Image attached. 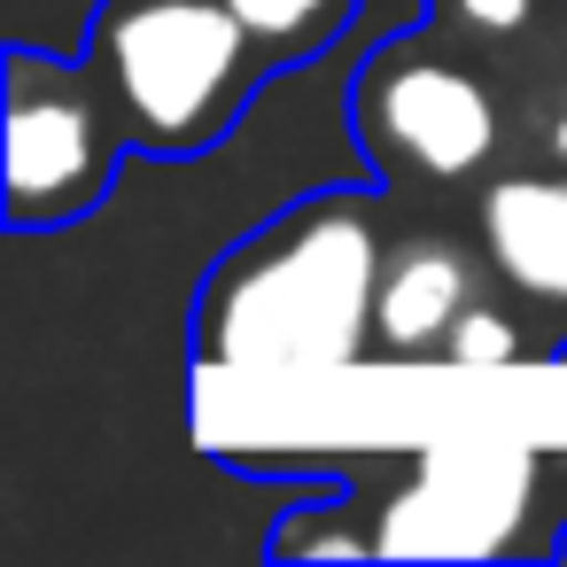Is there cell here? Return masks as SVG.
Wrapping results in <instances>:
<instances>
[{
    "label": "cell",
    "instance_id": "8992f818",
    "mask_svg": "<svg viewBox=\"0 0 567 567\" xmlns=\"http://www.w3.org/2000/svg\"><path fill=\"white\" fill-rule=\"evenodd\" d=\"M474 257L458 241H396L389 265H381V303H373V350L389 358H443L451 327L482 303L474 296Z\"/></svg>",
    "mask_w": 567,
    "mask_h": 567
},
{
    "label": "cell",
    "instance_id": "ba28073f",
    "mask_svg": "<svg viewBox=\"0 0 567 567\" xmlns=\"http://www.w3.org/2000/svg\"><path fill=\"white\" fill-rule=\"evenodd\" d=\"M551 0H435V32L466 40V48H505L528 24H544Z\"/></svg>",
    "mask_w": 567,
    "mask_h": 567
},
{
    "label": "cell",
    "instance_id": "6da1fadb",
    "mask_svg": "<svg viewBox=\"0 0 567 567\" xmlns=\"http://www.w3.org/2000/svg\"><path fill=\"white\" fill-rule=\"evenodd\" d=\"M381 265H389V241L358 187L288 203L210 272L195 311L203 365L257 373V381H319V373L365 365Z\"/></svg>",
    "mask_w": 567,
    "mask_h": 567
},
{
    "label": "cell",
    "instance_id": "5b68a950",
    "mask_svg": "<svg viewBox=\"0 0 567 567\" xmlns=\"http://www.w3.org/2000/svg\"><path fill=\"white\" fill-rule=\"evenodd\" d=\"M474 226H482L489 272L513 296H528L544 311H567V172L489 179L482 203H474Z\"/></svg>",
    "mask_w": 567,
    "mask_h": 567
},
{
    "label": "cell",
    "instance_id": "277c9868",
    "mask_svg": "<svg viewBox=\"0 0 567 567\" xmlns=\"http://www.w3.org/2000/svg\"><path fill=\"white\" fill-rule=\"evenodd\" d=\"M350 125L389 179H420V187H466L497 156V94L435 32L365 55Z\"/></svg>",
    "mask_w": 567,
    "mask_h": 567
},
{
    "label": "cell",
    "instance_id": "3957f363",
    "mask_svg": "<svg viewBox=\"0 0 567 567\" xmlns=\"http://www.w3.org/2000/svg\"><path fill=\"white\" fill-rule=\"evenodd\" d=\"M0 148H9V226L40 234V226H71L86 218L110 179L117 156L133 148L110 86L94 79V63H48L32 48L9 55V117H0Z\"/></svg>",
    "mask_w": 567,
    "mask_h": 567
},
{
    "label": "cell",
    "instance_id": "9c48e42d",
    "mask_svg": "<svg viewBox=\"0 0 567 567\" xmlns=\"http://www.w3.org/2000/svg\"><path fill=\"white\" fill-rule=\"evenodd\" d=\"M443 358H451V365H520V358H528V342H520V319H513V311L474 303V311L451 327Z\"/></svg>",
    "mask_w": 567,
    "mask_h": 567
},
{
    "label": "cell",
    "instance_id": "30bf717a",
    "mask_svg": "<svg viewBox=\"0 0 567 567\" xmlns=\"http://www.w3.org/2000/svg\"><path fill=\"white\" fill-rule=\"evenodd\" d=\"M544 148L567 164V94H559V110H551V125H544Z\"/></svg>",
    "mask_w": 567,
    "mask_h": 567
},
{
    "label": "cell",
    "instance_id": "52a82bcc",
    "mask_svg": "<svg viewBox=\"0 0 567 567\" xmlns=\"http://www.w3.org/2000/svg\"><path fill=\"white\" fill-rule=\"evenodd\" d=\"M226 9L257 32V48L272 55V71H288V63L327 55V48L350 32L358 0H226Z\"/></svg>",
    "mask_w": 567,
    "mask_h": 567
},
{
    "label": "cell",
    "instance_id": "7a4b0ae2",
    "mask_svg": "<svg viewBox=\"0 0 567 567\" xmlns=\"http://www.w3.org/2000/svg\"><path fill=\"white\" fill-rule=\"evenodd\" d=\"M86 63L141 156L218 148L272 79V55L226 0H102Z\"/></svg>",
    "mask_w": 567,
    "mask_h": 567
}]
</instances>
